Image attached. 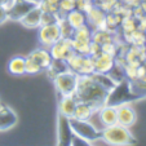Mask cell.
<instances>
[{
  "label": "cell",
  "mask_w": 146,
  "mask_h": 146,
  "mask_svg": "<svg viewBox=\"0 0 146 146\" xmlns=\"http://www.w3.org/2000/svg\"><path fill=\"white\" fill-rule=\"evenodd\" d=\"M109 91L100 86L91 75H79L78 86L74 96L78 101H84L96 110L105 105Z\"/></svg>",
  "instance_id": "cell-1"
},
{
  "label": "cell",
  "mask_w": 146,
  "mask_h": 146,
  "mask_svg": "<svg viewBox=\"0 0 146 146\" xmlns=\"http://www.w3.org/2000/svg\"><path fill=\"white\" fill-rule=\"evenodd\" d=\"M101 136L106 145L114 146H125L136 143V138L133 137L132 132L128 127L115 123L113 125H108L101 131Z\"/></svg>",
  "instance_id": "cell-2"
},
{
  "label": "cell",
  "mask_w": 146,
  "mask_h": 146,
  "mask_svg": "<svg viewBox=\"0 0 146 146\" xmlns=\"http://www.w3.org/2000/svg\"><path fill=\"white\" fill-rule=\"evenodd\" d=\"M138 98H141V97L133 92L132 86H131V80L124 78L120 82L116 83L115 87L109 92L105 105L119 106L121 104H128L132 100H138Z\"/></svg>",
  "instance_id": "cell-3"
},
{
  "label": "cell",
  "mask_w": 146,
  "mask_h": 146,
  "mask_svg": "<svg viewBox=\"0 0 146 146\" xmlns=\"http://www.w3.org/2000/svg\"><path fill=\"white\" fill-rule=\"evenodd\" d=\"M70 127L75 136L86 141L88 145H92V142L98 138H101V131L96 128L89 120H83V119L69 118Z\"/></svg>",
  "instance_id": "cell-4"
},
{
  "label": "cell",
  "mask_w": 146,
  "mask_h": 146,
  "mask_svg": "<svg viewBox=\"0 0 146 146\" xmlns=\"http://www.w3.org/2000/svg\"><path fill=\"white\" fill-rule=\"evenodd\" d=\"M78 79H79V75L76 72L67 70L54 76L52 82L60 96H70V94H74L76 91Z\"/></svg>",
  "instance_id": "cell-5"
},
{
  "label": "cell",
  "mask_w": 146,
  "mask_h": 146,
  "mask_svg": "<svg viewBox=\"0 0 146 146\" xmlns=\"http://www.w3.org/2000/svg\"><path fill=\"white\" fill-rule=\"evenodd\" d=\"M66 62L69 69L78 75H91L94 72L93 57L89 54H80L75 52Z\"/></svg>",
  "instance_id": "cell-6"
},
{
  "label": "cell",
  "mask_w": 146,
  "mask_h": 146,
  "mask_svg": "<svg viewBox=\"0 0 146 146\" xmlns=\"http://www.w3.org/2000/svg\"><path fill=\"white\" fill-rule=\"evenodd\" d=\"M38 39L41 47L49 49L56 41L61 39V31L57 22L50 25H41L38 29Z\"/></svg>",
  "instance_id": "cell-7"
},
{
  "label": "cell",
  "mask_w": 146,
  "mask_h": 146,
  "mask_svg": "<svg viewBox=\"0 0 146 146\" xmlns=\"http://www.w3.org/2000/svg\"><path fill=\"white\" fill-rule=\"evenodd\" d=\"M38 1L35 0H14L12 5L7 9V16L11 21H19L27 12L38 5Z\"/></svg>",
  "instance_id": "cell-8"
},
{
  "label": "cell",
  "mask_w": 146,
  "mask_h": 146,
  "mask_svg": "<svg viewBox=\"0 0 146 146\" xmlns=\"http://www.w3.org/2000/svg\"><path fill=\"white\" fill-rule=\"evenodd\" d=\"M49 52H50L52 58L67 61L75 53V50H74V47H72L71 39L61 38L60 40H57L54 44L49 48Z\"/></svg>",
  "instance_id": "cell-9"
},
{
  "label": "cell",
  "mask_w": 146,
  "mask_h": 146,
  "mask_svg": "<svg viewBox=\"0 0 146 146\" xmlns=\"http://www.w3.org/2000/svg\"><path fill=\"white\" fill-rule=\"evenodd\" d=\"M106 13H108V12H105L100 5L93 4V5L86 12L87 25H88L92 30L106 29Z\"/></svg>",
  "instance_id": "cell-10"
},
{
  "label": "cell",
  "mask_w": 146,
  "mask_h": 146,
  "mask_svg": "<svg viewBox=\"0 0 146 146\" xmlns=\"http://www.w3.org/2000/svg\"><path fill=\"white\" fill-rule=\"evenodd\" d=\"M57 145H71L72 131L70 127V121L67 116L58 114V127H57Z\"/></svg>",
  "instance_id": "cell-11"
},
{
  "label": "cell",
  "mask_w": 146,
  "mask_h": 146,
  "mask_svg": "<svg viewBox=\"0 0 146 146\" xmlns=\"http://www.w3.org/2000/svg\"><path fill=\"white\" fill-rule=\"evenodd\" d=\"M116 114H118V123L124 127L131 128L132 125H135L136 120H137L136 110L129 104H121V105L116 106Z\"/></svg>",
  "instance_id": "cell-12"
},
{
  "label": "cell",
  "mask_w": 146,
  "mask_h": 146,
  "mask_svg": "<svg viewBox=\"0 0 146 146\" xmlns=\"http://www.w3.org/2000/svg\"><path fill=\"white\" fill-rule=\"evenodd\" d=\"M41 13H43V11H41V8L38 4L35 8H33L30 12H27L22 18L19 19L18 22L25 29H29V30H38L41 26Z\"/></svg>",
  "instance_id": "cell-13"
},
{
  "label": "cell",
  "mask_w": 146,
  "mask_h": 146,
  "mask_svg": "<svg viewBox=\"0 0 146 146\" xmlns=\"http://www.w3.org/2000/svg\"><path fill=\"white\" fill-rule=\"evenodd\" d=\"M94 72H101V74H109L111 69L115 65V57L108 54V53H98L93 57Z\"/></svg>",
  "instance_id": "cell-14"
},
{
  "label": "cell",
  "mask_w": 146,
  "mask_h": 146,
  "mask_svg": "<svg viewBox=\"0 0 146 146\" xmlns=\"http://www.w3.org/2000/svg\"><path fill=\"white\" fill-rule=\"evenodd\" d=\"M18 121V116L8 106H0V132H7L12 129Z\"/></svg>",
  "instance_id": "cell-15"
},
{
  "label": "cell",
  "mask_w": 146,
  "mask_h": 146,
  "mask_svg": "<svg viewBox=\"0 0 146 146\" xmlns=\"http://www.w3.org/2000/svg\"><path fill=\"white\" fill-rule=\"evenodd\" d=\"M98 118L101 120L104 127L108 125H113V124L118 123V114H116V106L111 105H104L97 110Z\"/></svg>",
  "instance_id": "cell-16"
},
{
  "label": "cell",
  "mask_w": 146,
  "mask_h": 146,
  "mask_svg": "<svg viewBox=\"0 0 146 146\" xmlns=\"http://www.w3.org/2000/svg\"><path fill=\"white\" fill-rule=\"evenodd\" d=\"M78 100L75 98L74 94L70 96H60V101H58V114L67 118H71L74 115L75 106H76Z\"/></svg>",
  "instance_id": "cell-17"
},
{
  "label": "cell",
  "mask_w": 146,
  "mask_h": 146,
  "mask_svg": "<svg viewBox=\"0 0 146 146\" xmlns=\"http://www.w3.org/2000/svg\"><path fill=\"white\" fill-rule=\"evenodd\" d=\"M8 72L13 76H22L26 75V57L22 56H14L8 61L7 65Z\"/></svg>",
  "instance_id": "cell-18"
},
{
  "label": "cell",
  "mask_w": 146,
  "mask_h": 146,
  "mask_svg": "<svg viewBox=\"0 0 146 146\" xmlns=\"http://www.w3.org/2000/svg\"><path fill=\"white\" fill-rule=\"evenodd\" d=\"M29 56L33 57L34 60L40 65L43 70L47 69V67L49 66V64L52 62V56H50V52H49V49L45 48V47L36 48V49H34Z\"/></svg>",
  "instance_id": "cell-19"
},
{
  "label": "cell",
  "mask_w": 146,
  "mask_h": 146,
  "mask_svg": "<svg viewBox=\"0 0 146 146\" xmlns=\"http://www.w3.org/2000/svg\"><path fill=\"white\" fill-rule=\"evenodd\" d=\"M65 18H66V21L70 23V26H71L72 29H79L82 27V26L87 25V17H86V13L83 11H80V9H72V11H70L69 13L65 16Z\"/></svg>",
  "instance_id": "cell-20"
},
{
  "label": "cell",
  "mask_w": 146,
  "mask_h": 146,
  "mask_svg": "<svg viewBox=\"0 0 146 146\" xmlns=\"http://www.w3.org/2000/svg\"><path fill=\"white\" fill-rule=\"evenodd\" d=\"M96 111V109L93 106H91L89 104L84 101H78L76 106H75V111L74 115L71 118H76V119H83V120H89L93 113Z\"/></svg>",
  "instance_id": "cell-21"
},
{
  "label": "cell",
  "mask_w": 146,
  "mask_h": 146,
  "mask_svg": "<svg viewBox=\"0 0 146 146\" xmlns=\"http://www.w3.org/2000/svg\"><path fill=\"white\" fill-rule=\"evenodd\" d=\"M69 69V66H67V62L64 60H56V58H52V62L49 64V66L45 69V71H47L48 76L50 78V79H53L54 76H57L58 74H61V72H65L67 71Z\"/></svg>",
  "instance_id": "cell-22"
},
{
  "label": "cell",
  "mask_w": 146,
  "mask_h": 146,
  "mask_svg": "<svg viewBox=\"0 0 146 146\" xmlns=\"http://www.w3.org/2000/svg\"><path fill=\"white\" fill-rule=\"evenodd\" d=\"M121 19H123V17L120 14H118L116 12H108L106 13V29L111 31H116V29H119V26H120Z\"/></svg>",
  "instance_id": "cell-23"
},
{
  "label": "cell",
  "mask_w": 146,
  "mask_h": 146,
  "mask_svg": "<svg viewBox=\"0 0 146 146\" xmlns=\"http://www.w3.org/2000/svg\"><path fill=\"white\" fill-rule=\"evenodd\" d=\"M72 47L76 53L80 54H88L89 53V45H91L92 39H71Z\"/></svg>",
  "instance_id": "cell-24"
},
{
  "label": "cell",
  "mask_w": 146,
  "mask_h": 146,
  "mask_svg": "<svg viewBox=\"0 0 146 146\" xmlns=\"http://www.w3.org/2000/svg\"><path fill=\"white\" fill-rule=\"evenodd\" d=\"M57 25H58L60 31H61V38H69V39L72 38L74 29L70 26V23L66 21V18H65V17H60V18H58Z\"/></svg>",
  "instance_id": "cell-25"
},
{
  "label": "cell",
  "mask_w": 146,
  "mask_h": 146,
  "mask_svg": "<svg viewBox=\"0 0 146 146\" xmlns=\"http://www.w3.org/2000/svg\"><path fill=\"white\" fill-rule=\"evenodd\" d=\"M76 8V0H60L58 4V16L65 17L70 11Z\"/></svg>",
  "instance_id": "cell-26"
},
{
  "label": "cell",
  "mask_w": 146,
  "mask_h": 146,
  "mask_svg": "<svg viewBox=\"0 0 146 146\" xmlns=\"http://www.w3.org/2000/svg\"><path fill=\"white\" fill-rule=\"evenodd\" d=\"M40 71H43L40 65H39L33 57L27 56V57H26V74L27 75H36Z\"/></svg>",
  "instance_id": "cell-27"
},
{
  "label": "cell",
  "mask_w": 146,
  "mask_h": 146,
  "mask_svg": "<svg viewBox=\"0 0 146 146\" xmlns=\"http://www.w3.org/2000/svg\"><path fill=\"white\" fill-rule=\"evenodd\" d=\"M60 18L58 13H53V12H43L41 13V25H50V23H56Z\"/></svg>",
  "instance_id": "cell-28"
},
{
  "label": "cell",
  "mask_w": 146,
  "mask_h": 146,
  "mask_svg": "<svg viewBox=\"0 0 146 146\" xmlns=\"http://www.w3.org/2000/svg\"><path fill=\"white\" fill-rule=\"evenodd\" d=\"M119 3V0H98L97 1V5H100L105 12H110L114 9V7Z\"/></svg>",
  "instance_id": "cell-29"
},
{
  "label": "cell",
  "mask_w": 146,
  "mask_h": 146,
  "mask_svg": "<svg viewBox=\"0 0 146 146\" xmlns=\"http://www.w3.org/2000/svg\"><path fill=\"white\" fill-rule=\"evenodd\" d=\"M93 1L92 0H76V9H80L86 13L92 5H93Z\"/></svg>",
  "instance_id": "cell-30"
},
{
  "label": "cell",
  "mask_w": 146,
  "mask_h": 146,
  "mask_svg": "<svg viewBox=\"0 0 146 146\" xmlns=\"http://www.w3.org/2000/svg\"><path fill=\"white\" fill-rule=\"evenodd\" d=\"M119 1L125 4V5H128V7H131V8H135V7L140 5L142 0H119Z\"/></svg>",
  "instance_id": "cell-31"
},
{
  "label": "cell",
  "mask_w": 146,
  "mask_h": 146,
  "mask_svg": "<svg viewBox=\"0 0 146 146\" xmlns=\"http://www.w3.org/2000/svg\"><path fill=\"white\" fill-rule=\"evenodd\" d=\"M8 21V16H7V9L0 5V26L5 23Z\"/></svg>",
  "instance_id": "cell-32"
},
{
  "label": "cell",
  "mask_w": 146,
  "mask_h": 146,
  "mask_svg": "<svg viewBox=\"0 0 146 146\" xmlns=\"http://www.w3.org/2000/svg\"><path fill=\"white\" fill-rule=\"evenodd\" d=\"M14 0H0V5L3 7V8H5V9H8L9 7L12 5V3H13Z\"/></svg>",
  "instance_id": "cell-33"
},
{
  "label": "cell",
  "mask_w": 146,
  "mask_h": 146,
  "mask_svg": "<svg viewBox=\"0 0 146 146\" xmlns=\"http://www.w3.org/2000/svg\"><path fill=\"white\" fill-rule=\"evenodd\" d=\"M40 1H44V3L49 4L52 7H57V8H58V4H60V0H40Z\"/></svg>",
  "instance_id": "cell-34"
},
{
  "label": "cell",
  "mask_w": 146,
  "mask_h": 146,
  "mask_svg": "<svg viewBox=\"0 0 146 146\" xmlns=\"http://www.w3.org/2000/svg\"><path fill=\"white\" fill-rule=\"evenodd\" d=\"M92 1H93V3H94V4H96V3H97V1H98V0H92Z\"/></svg>",
  "instance_id": "cell-35"
},
{
  "label": "cell",
  "mask_w": 146,
  "mask_h": 146,
  "mask_svg": "<svg viewBox=\"0 0 146 146\" xmlns=\"http://www.w3.org/2000/svg\"><path fill=\"white\" fill-rule=\"evenodd\" d=\"M35 1H38V3H39V1H40V0H35Z\"/></svg>",
  "instance_id": "cell-36"
},
{
  "label": "cell",
  "mask_w": 146,
  "mask_h": 146,
  "mask_svg": "<svg viewBox=\"0 0 146 146\" xmlns=\"http://www.w3.org/2000/svg\"><path fill=\"white\" fill-rule=\"evenodd\" d=\"M0 106H1V102H0Z\"/></svg>",
  "instance_id": "cell-37"
},
{
  "label": "cell",
  "mask_w": 146,
  "mask_h": 146,
  "mask_svg": "<svg viewBox=\"0 0 146 146\" xmlns=\"http://www.w3.org/2000/svg\"><path fill=\"white\" fill-rule=\"evenodd\" d=\"M145 34H146V31H145Z\"/></svg>",
  "instance_id": "cell-38"
}]
</instances>
